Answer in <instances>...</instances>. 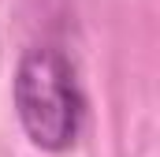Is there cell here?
<instances>
[{
	"instance_id": "6da1fadb",
	"label": "cell",
	"mask_w": 160,
	"mask_h": 157,
	"mask_svg": "<svg viewBox=\"0 0 160 157\" xmlns=\"http://www.w3.org/2000/svg\"><path fill=\"white\" fill-rule=\"evenodd\" d=\"M15 116L22 123L26 138L45 154H63L75 146L82 131V90L71 60L60 49H30L11 82Z\"/></svg>"
}]
</instances>
